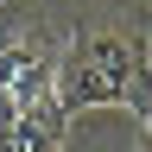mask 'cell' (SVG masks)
Returning a JSON list of instances; mask_svg holds the SVG:
<instances>
[{
  "label": "cell",
  "instance_id": "obj_4",
  "mask_svg": "<svg viewBox=\"0 0 152 152\" xmlns=\"http://www.w3.org/2000/svg\"><path fill=\"white\" fill-rule=\"evenodd\" d=\"M140 152H152V133H140Z\"/></svg>",
  "mask_w": 152,
  "mask_h": 152
},
{
  "label": "cell",
  "instance_id": "obj_2",
  "mask_svg": "<svg viewBox=\"0 0 152 152\" xmlns=\"http://www.w3.org/2000/svg\"><path fill=\"white\" fill-rule=\"evenodd\" d=\"M51 76H57V57L45 51V38H0V121L45 102Z\"/></svg>",
  "mask_w": 152,
  "mask_h": 152
},
{
  "label": "cell",
  "instance_id": "obj_6",
  "mask_svg": "<svg viewBox=\"0 0 152 152\" xmlns=\"http://www.w3.org/2000/svg\"><path fill=\"white\" fill-rule=\"evenodd\" d=\"M0 38H7V32H0Z\"/></svg>",
  "mask_w": 152,
  "mask_h": 152
},
{
  "label": "cell",
  "instance_id": "obj_5",
  "mask_svg": "<svg viewBox=\"0 0 152 152\" xmlns=\"http://www.w3.org/2000/svg\"><path fill=\"white\" fill-rule=\"evenodd\" d=\"M146 133H152V102H146Z\"/></svg>",
  "mask_w": 152,
  "mask_h": 152
},
{
  "label": "cell",
  "instance_id": "obj_3",
  "mask_svg": "<svg viewBox=\"0 0 152 152\" xmlns=\"http://www.w3.org/2000/svg\"><path fill=\"white\" fill-rule=\"evenodd\" d=\"M64 121H70V114L45 95V102H32L26 114L0 121V152H57V146H64Z\"/></svg>",
  "mask_w": 152,
  "mask_h": 152
},
{
  "label": "cell",
  "instance_id": "obj_1",
  "mask_svg": "<svg viewBox=\"0 0 152 152\" xmlns=\"http://www.w3.org/2000/svg\"><path fill=\"white\" fill-rule=\"evenodd\" d=\"M140 76H146V64H140V45L127 32H89L57 64L51 102L64 114H76V108H114V102H133Z\"/></svg>",
  "mask_w": 152,
  "mask_h": 152
}]
</instances>
